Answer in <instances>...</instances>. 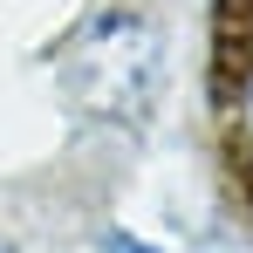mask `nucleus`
Instances as JSON below:
<instances>
[{
    "instance_id": "f257e3e1",
    "label": "nucleus",
    "mask_w": 253,
    "mask_h": 253,
    "mask_svg": "<svg viewBox=\"0 0 253 253\" xmlns=\"http://www.w3.org/2000/svg\"><path fill=\"white\" fill-rule=\"evenodd\" d=\"M165 76V42L144 14H103L62 55V89L96 124H137Z\"/></svg>"
},
{
    "instance_id": "f03ea898",
    "label": "nucleus",
    "mask_w": 253,
    "mask_h": 253,
    "mask_svg": "<svg viewBox=\"0 0 253 253\" xmlns=\"http://www.w3.org/2000/svg\"><path fill=\"white\" fill-rule=\"evenodd\" d=\"M247 137H253V89H247Z\"/></svg>"
}]
</instances>
